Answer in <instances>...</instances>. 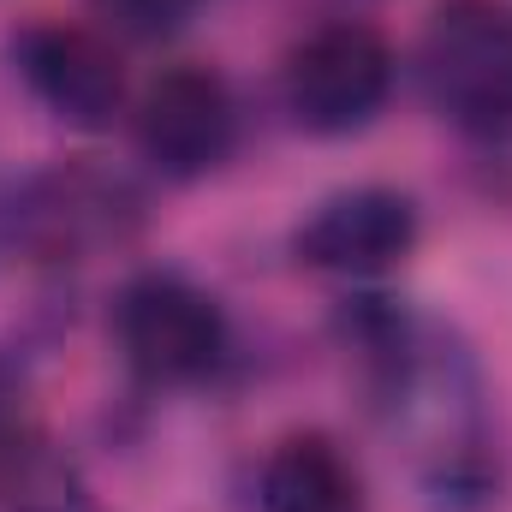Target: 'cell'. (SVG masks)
<instances>
[{
  "label": "cell",
  "mask_w": 512,
  "mask_h": 512,
  "mask_svg": "<svg viewBox=\"0 0 512 512\" xmlns=\"http://www.w3.org/2000/svg\"><path fill=\"white\" fill-rule=\"evenodd\" d=\"M423 90L471 137H512V6L441 0L423 30Z\"/></svg>",
  "instance_id": "2"
},
{
  "label": "cell",
  "mask_w": 512,
  "mask_h": 512,
  "mask_svg": "<svg viewBox=\"0 0 512 512\" xmlns=\"http://www.w3.org/2000/svg\"><path fill=\"white\" fill-rule=\"evenodd\" d=\"M137 227L143 197L114 167L96 161H60L6 191V251H24L36 262H90L102 251H120Z\"/></svg>",
  "instance_id": "1"
},
{
  "label": "cell",
  "mask_w": 512,
  "mask_h": 512,
  "mask_svg": "<svg viewBox=\"0 0 512 512\" xmlns=\"http://www.w3.org/2000/svg\"><path fill=\"white\" fill-rule=\"evenodd\" d=\"M12 512H90V501L66 495V489H42V501H18Z\"/></svg>",
  "instance_id": "11"
},
{
  "label": "cell",
  "mask_w": 512,
  "mask_h": 512,
  "mask_svg": "<svg viewBox=\"0 0 512 512\" xmlns=\"http://www.w3.org/2000/svg\"><path fill=\"white\" fill-rule=\"evenodd\" d=\"M114 30H126V36H167V30H179L185 18H191V6L197 0H90Z\"/></svg>",
  "instance_id": "9"
},
{
  "label": "cell",
  "mask_w": 512,
  "mask_h": 512,
  "mask_svg": "<svg viewBox=\"0 0 512 512\" xmlns=\"http://www.w3.org/2000/svg\"><path fill=\"white\" fill-rule=\"evenodd\" d=\"M233 90L209 66H173L161 72L137 102V149L161 179H203L233 149Z\"/></svg>",
  "instance_id": "6"
},
{
  "label": "cell",
  "mask_w": 512,
  "mask_h": 512,
  "mask_svg": "<svg viewBox=\"0 0 512 512\" xmlns=\"http://www.w3.org/2000/svg\"><path fill=\"white\" fill-rule=\"evenodd\" d=\"M0 251H6V191H0Z\"/></svg>",
  "instance_id": "12"
},
{
  "label": "cell",
  "mask_w": 512,
  "mask_h": 512,
  "mask_svg": "<svg viewBox=\"0 0 512 512\" xmlns=\"http://www.w3.org/2000/svg\"><path fill=\"white\" fill-rule=\"evenodd\" d=\"M262 512H364L358 465L328 435H286L256 477Z\"/></svg>",
  "instance_id": "8"
},
{
  "label": "cell",
  "mask_w": 512,
  "mask_h": 512,
  "mask_svg": "<svg viewBox=\"0 0 512 512\" xmlns=\"http://www.w3.org/2000/svg\"><path fill=\"white\" fill-rule=\"evenodd\" d=\"M12 66L30 84V96L78 131L114 126L120 102H126V72L120 54L84 30V24H60V18H36L12 36Z\"/></svg>",
  "instance_id": "5"
},
{
  "label": "cell",
  "mask_w": 512,
  "mask_h": 512,
  "mask_svg": "<svg viewBox=\"0 0 512 512\" xmlns=\"http://www.w3.org/2000/svg\"><path fill=\"white\" fill-rule=\"evenodd\" d=\"M114 340H120L126 364L143 382L185 387L221 370L227 316L197 280L149 268V274L126 280L120 298H114Z\"/></svg>",
  "instance_id": "3"
},
{
  "label": "cell",
  "mask_w": 512,
  "mask_h": 512,
  "mask_svg": "<svg viewBox=\"0 0 512 512\" xmlns=\"http://www.w3.org/2000/svg\"><path fill=\"white\" fill-rule=\"evenodd\" d=\"M292 251H298V262H310L322 274H346V280L387 274L417 251V203L387 185L334 191L328 203H316L304 215V227L292 233Z\"/></svg>",
  "instance_id": "7"
},
{
  "label": "cell",
  "mask_w": 512,
  "mask_h": 512,
  "mask_svg": "<svg viewBox=\"0 0 512 512\" xmlns=\"http://www.w3.org/2000/svg\"><path fill=\"white\" fill-rule=\"evenodd\" d=\"M12 435H24V382L12 364H0V447H12Z\"/></svg>",
  "instance_id": "10"
},
{
  "label": "cell",
  "mask_w": 512,
  "mask_h": 512,
  "mask_svg": "<svg viewBox=\"0 0 512 512\" xmlns=\"http://www.w3.org/2000/svg\"><path fill=\"white\" fill-rule=\"evenodd\" d=\"M393 90V48L382 30L334 18L286 54V114L310 137H346L382 114Z\"/></svg>",
  "instance_id": "4"
}]
</instances>
